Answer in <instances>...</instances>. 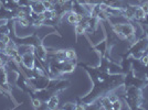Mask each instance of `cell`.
<instances>
[{
  "instance_id": "cell-14",
  "label": "cell",
  "mask_w": 148,
  "mask_h": 110,
  "mask_svg": "<svg viewBox=\"0 0 148 110\" xmlns=\"http://www.w3.org/2000/svg\"><path fill=\"white\" fill-rule=\"evenodd\" d=\"M66 21L72 25L77 24V13L74 12L73 10H70L66 13Z\"/></svg>"
},
{
  "instance_id": "cell-1",
  "label": "cell",
  "mask_w": 148,
  "mask_h": 110,
  "mask_svg": "<svg viewBox=\"0 0 148 110\" xmlns=\"http://www.w3.org/2000/svg\"><path fill=\"white\" fill-rule=\"evenodd\" d=\"M99 60L101 62L99 66H92L87 63L77 62V66L82 67L86 72L92 81V89L85 96L77 98V101L84 104L87 108L94 104L99 97L123 86L124 83V74L112 73V68L118 65L116 62L106 56H101Z\"/></svg>"
},
{
  "instance_id": "cell-6",
  "label": "cell",
  "mask_w": 148,
  "mask_h": 110,
  "mask_svg": "<svg viewBox=\"0 0 148 110\" xmlns=\"http://www.w3.org/2000/svg\"><path fill=\"white\" fill-rule=\"evenodd\" d=\"M37 57L34 54V48L27 46V51L21 53V65L25 69V72H31L36 66Z\"/></svg>"
},
{
  "instance_id": "cell-8",
  "label": "cell",
  "mask_w": 148,
  "mask_h": 110,
  "mask_svg": "<svg viewBox=\"0 0 148 110\" xmlns=\"http://www.w3.org/2000/svg\"><path fill=\"white\" fill-rule=\"evenodd\" d=\"M77 66V62H73V61H63L62 62V66H61V73L62 75H68V74L73 73L75 71V68Z\"/></svg>"
},
{
  "instance_id": "cell-23",
  "label": "cell",
  "mask_w": 148,
  "mask_h": 110,
  "mask_svg": "<svg viewBox=\"0 0 148 110\" xmlns=\"http://www.w3.org/2000/svg\"><path fill=\"white\" fill-rule=\"evenodd\" d=\"M8 21H9V19L0 18V28H2V26H5V25L8 24Z\"/></svg>"
},
{
  "instance_id": "cell-3",
  "label": "cell",
  "mask_w": 148,
  "mask_h": 110,
  "mask_svg": "<svg viewBox=\"0 0 148 110\" xmlns=\"http://www.w3.org/2000/svg\"><path fill=\"white\" fill-rule=\"evenodd\" d=\"M111 25L113 32L117 35V37L122 40H127L128 42L133 43L136 40V29L130 22L127 23H112L111 20L107 22Z\"/></svg>"
},
{
  "instance_id": "cell-4",
  "label": "cell",
  "mask_w": 148,
  "mask_h": 110,
  "mask_svg": "<svg viewBox=\"0 0 148 110\" xmlns=\"http://www.w3.org/2000/svg\"><path fill=\"white\" fill-rule=\"evenodd\" d=\"M148 46V37L143 35L142 37L135 40L134 42L132 43L128 50L126 51V53H124L127 56H130L133 58H136V60H140L143 55L145 54V51Z\"/></svg>"
},
{
  "instance_id": "cell-18",
  "label": "cell",
  "mask_w": 148,
  "mask_h": 110,
  "mask_svg": "<svg viewBox=\"0 0 148 110\" xmlns=\"http://www.w3.org/2000/svg\"><path fill=\"white\" fill-rule=\"evenodd\" d=\"M31 103H32V106L34 109H40L42 107V104H43V101L38 97H31Z\"/></svg>"
},
{
  "instance_id": "cell-15",
  "label": "cell",
  "mask_w": 148,
  "mask_h": 110,
  "mask_svg": "<svg viewBox=\"0 0 148 110\" xmlns=\"http://www.w3.org/2000/svg\"><path fill=\"white\" fill-rule=\"evenodd\" d=\"M74 33H75V41H79V35H84L86 33V30L82 26L81 24H75L74 25Z\"/></svg>"
},
{
  "instance_id": "cell-25",
  "label": "cell",
  "mask_w": 148,
  "mask_h": 110,
  "mask_svg": "<svg viewBox=\"0 0 148 110\" xmlns=\"http://www.w3.org/2000/svg\"><path fill=\"white\" fill-rule=\"evenodd\" d=\"M145 78H146V79L148 80V71L146 72V74H145Z\"/></svg>"
},
{
  "instance_id": "cell-19",
  "label": "cell",
  "mask_w": 148,
  "mask_h": 110,
  "mask_svg": "<svg viewBox=\"0 0 148 110\" xmlns=\"http://www.w3.org/2000/svg\"><path fill=\"white\" fill-rule=\"evenodd\" d=\"M61 109L63 110H75L76 109V103H65L62 106Z\"/></svg>"
},
{
  "instance_id": "cell-2",
  "label": "cell",
  "mask_w": 148,
  "mask_h": 110,
  "mask_svg": "<svg viewBox=\"0 0 148 110\" xmlns=\"http://www.w3.org/2000/svg\"><path fill=\"white\" fill-rule=\"evenodd\" d=\"M130 110L144 109L143 105L146 103V99L143 96V88L139 87H126L124 88V94L122 95Z\"/></svg>"
},
{
  "instance_id": "cell-10",
  "label": "cell",
  "mask_w": 148,
  "mask_h": 110,
  "mask_svg": "<svg viewBox=\"0 0 148 110\" xmlns=\"http://www.w3.org/2000/svg\"><path fill=\"white\" fill-rule=\"evenodd\" d=\"M47 108L49 110H56L59 108V104H60V98L58 96V94L52 95L51 97L47 100Z\"/></svg>"
},
{
  "instance_id": "cell-5",
  "label": "cell",
  "mask_w": 148,
  "mask_h": 110,
  "mask_svg": "<svg viewBox=\"0 0 148 110\" xmlns=\"http://www.w3.org/2000/svg\"><path fill=\"white\" fill-rule=\"evenodd\" d=\"M124 88L126 87H139V88H145L148 86V80L145 77H140L138 75H136L134 69L130 67V69L126 74H124V83H123Z\"/></svg>"
},
{
  "instance_id": "cell-7",
  "label": "cell",
  "mask_w": 148,
  "mask_h": 110,
  "mask_svg": "<svg viewBox=\"0 0 148 110\" xmlns=\"http://www.w3.org/2000/svg\"><path fill=\"white\" fill-rule=\"evenodd\" d=\"M34 54H36V57H37L38 60L47 67V65H48V57H49V49L44 45V42H42L41 44H39L38 46L34 48Z\"/></svg>"
},
{
  "instance_id": "cell-17",
  "label": "cell",
  "mask_w": 148,
  "mask_h": 110,
  "mask_svg": "<svg viewBox=\"0 0 148 110\" xmlns=\"http://www.w3.org/2000/svg\"><path fill=\"white\" fill-rule=\"evenodd\" d=\"M65 52H66V58H68L69 61L79 62V57H77V55H76L75 50L68 49V50H65Z\"/></svg>"
},
{
  "instance_id": "cell-20",
  "label": "cell",
  "mask_w": 148,
  "mask_h": 110,
  "mask_svg": "<svg viewBox=\"0 0 148 110\" xmlns=\"http://www.w3.org/2000/svg\"><path fill=\"white\" fill-rule=\"evenodd\" d=\"M41 1H42L44 8H45L47 10H53V9H54V5H53L52 0H41Z\"/></svg>"
},
{
  "instance_id": "cell-24",
  "label": "cell",
  "mask_w": 148,
  "mask_h": 110,
  "mask_svg": "<svg viewBox=\"0 0 148 110\" xmlns=\"http://www.w3.org/2000/svg\"><path fill=\"white\" fill-rule=\"evenodd\" d=\"M7 2V0H0V5H2V6H5Z\"/></svg>"
},
{
  "instance_id": "cell-22",
  "label": "cell",
  "mask_w": 148,
  "mask_h": 110,
  "mask_svg": "<svg viewBox=\"0 0 148 110\" xmlns=\"http://www.w3.org/2000/svg\"><path fill=\"white\" fill-rule=\"evenodd\" d=\"M140 61H142V63L144 64V65H146V66H148V54H144L140 57Z\"/></svg>"
},
{
  "instance_id": "cell-11",
  "label": "cell",
  "mask_w": 148,
  "mask_h": 110,
  "mask_svg": "<svg viewBox=\"0 0 148 110\" xmlns=\"http://www.w3.org/2000/svg\"><path fill=\"white\" fill-rule=\"evenodd\" d=\"M30 9L32 12H36L38 14H41V13L44 12L45 8H44L43 3L41 0H32L30 5Z\"/></svg>"
},
{
  "instance_id": "cell-12",
  "label": "cell",
  "mask_w": 148,
  "mask_h": 110,
  "mask_svg": "<svg viewBox=\"0 0 148 110\" xmlns=\"http://www.w3.org/2000/svg\"><path fill=\"white\" fill-rule=\"evenodd\" d=\"M101 3H104L108 7H114V8H124L127 5L125 0H101Z\"/></svg>"
},
{
  "instance_id": "cell-13",
  "label": "cell",
  "mask_w": 148,
  "mask_h": 110,
  "mask_svg": "<svg viewBox=\"0 0 148 110\" xmlns=\"http://www.w3.org/2000/svg\"><path fill=\"white\" fill-rule=\"evenodd\" d=\"M51 57L56 58L58 61H66V52L65 50H52Z\"/></svg>"
},
{
  "instance_id": "cell-26",
  "label": "cell",
  "mask_w": 148,
  "mask_h": 110,
  "mask_svg": "<svg viewBox=\"0 0 148 110\" xmlns=\"http://www.w3.org/2000/svg\"><path fill=\"white\" fill-rule=\"evenodd\" d=\"M139 1H142V0H139Z\"/></svg>"
},
{
  "instance_id": "cell-16",
  "label": "cell",
  "mask_w": 148,
  "mask_h": 110,
  "mask_svg": "<svg viewBox=\"0 0 148 110\" xmlns=\"http://www.w3.org/2000/svg\"><path fill=\"white\" fill-rule=\"evenodd\" d=\"M145 16H146V13H145V11L143 10V8L140 6H137V8H136L135 10V16H134V21H140V20H143V19L145 18Z\"/></svg>"
},
{
  "instance_id": "cell-21",
  "label": "cell",
  "mask_w": 148,
  "mask_h": 110,
  "mask_svg": "<svg viewBox=\"0 0 148 110\" xmlns=\"http://www.w3.org/2000/svg\"><path fill=\"white\" fill-rule=\"evenodd\" d=\"M112 109H114V110L122 109V101H121L119 99L116 100V101H114V103L112 104Z\"/></svg>"
},
{
  "instance_id": "cell-9",
  "label": "cell",
  "mask_w": 148,
  "mask_h": 110,
  "mask_svg": "<svg viewBox=\"0 0 148 110\" xmlns=\"http://www.w3.org/2000/svg\"><path fill=\"white\" fill-rule=\"evenodd\" d=\"M136 8H137L136 5H130V3H127L126 6L124 7V12H123L124 18L127 19L128 21H134V16H135Z\"/></svg>"
}]
</instances>
